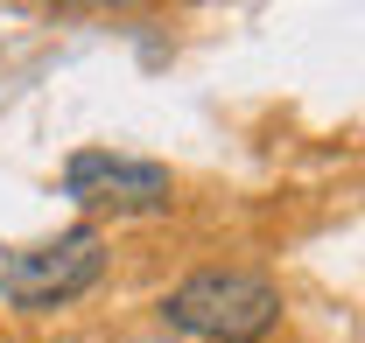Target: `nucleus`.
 Listing matches in <instances>:
<instances>
[{
    "label": "nucleus",
    "mask_w": 365,
    "mask_h": 343,
    "mask_svg": "<svg viewBox=\"0 0 365 343\" xmlns=\"http://www.w3.org/2000/svg\"><path fill=\"white\" fill-rule=\"evenodd\" d=\"M162 322L197 343H260L281 322V287L260 280V273L211 266V273H190L176 295L162 301Z\"/></svg>",
    "instance_id": "nucleus-1"
},
{
    "label": "nucleus",
    "mask_w": 365,
    "mask_h": 343,
    "mask_svg": "<svg viewBox=\"0 0 365 343\" xmlns=\"http://www.w3.org/2000/svg\"><path fill=\"white\" fill-rule=\"evenodd\" d=\"M98 273H106V238H98V224H71V231H56L43 246L0 253V301L21 308V315H43V308L78 301Z\"/></svg>",
    "instance_id": "nucleus-2"
},
{
    "label": "nucleus",
    "mask_w": 365,
    "mask_h": 343,
    "mask_svg": "<svg viewBox=\"0 0 365 343\" xmlns=\"http://www.w3.org/2000/svg\"><path fill=\"white\" fill-rule=\"evenodd\" d=\"M63 196L85 204V211H113V217H148L169 211L176 182L162 162H134V154H106V147H85L63 162Z\"/></svg>",
    "instance_id": "nucleus-3"
}]
</instances>
